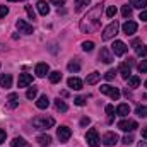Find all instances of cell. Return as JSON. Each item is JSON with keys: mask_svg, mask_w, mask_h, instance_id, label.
Segmentation results:
<instances>
[{"mask_svg": "<svg viewBox=\"0 0 147 147\" xmlns=\"http://www.w3.org/2000/svg\"><path fill=\"white\" fill-rule=\"evenodd\" d=\"M36 142H39L41 147H48L50 144H51V137H50V135H39V137L36 139Z\"/></svg>", "mask_w": 147, "mask_h": 147, "instance_id": "25", "label": "cell"}, {"mask_svg": "<svg viewBox=\"0 0 147 147\" xmlns=\"http://www.w3.org/2000/svg\"><path fill=\"white\" fill-rule=\"evenodd\" d=\"M5 137H7L5 130H2V128H0V144H3V142H5Z\"/></svg>", "mask_w": 147, "mask_h": 147, "instance_id": "44", "label": "cell"}, {"mask_svg": "<svg viewBox=\"0 0 147 147\" xmlns=\"http://www.w3.org/2000/svg\"><path fill=\"white\" fill-rule=\"evenodd\" d=\"M36 96H38V89L36 87H29L28 92H26V98H28V99H34Z\"/></svg>", "mask_w": 147, "mask_h": 147, "instance_id": "32", "label": "cell"}, {"mask_svg": "<svg viewBox=\"0 0 147 147\" xmlns=\"http://www.w3.org/2000/svg\"><path fill=\"white\" fill-rule=\"evenodd\" d=\"M9 2H21V0H9Z\"/></svg>", "mask_w": 147, "mask_h": 147, "instance_id": "50", "label": "cell"}, {"mask_svg": "<svg viewBox=\"0 0 147 147\" xmlns=\"http://www.w3.org/2000/svg\"><path fill=\"white\" fill-rule=\"evenodd\" d=\"M111 50H113V53H115L116 57H121V55H125V53H127L128 46H127L123 41H115V43H113V46H111Z\"/></svg>", "mask_w": 147, "mask_h": 147, "instance_id": "9", "label": "cell"}, {"mask_svg": "<svg viewBox=\"0 0 147 147\" xmlns=\"http://www.w3.org/2000/svg\"><path fill=\"white\" fill-rule=\"evenodd\" d=\"M139 19H142V21H146V22H147V10H142V12H140Z\"/></svg>", "mask_w": 147, "mask_h": 147, "instance_id": "46", "label": "cell"}, {"mask_svg": "<svg viewBox=\"0 0 147 147\" xmlns=\"http://www.w3.org/2000/svg\"><path fill=\"white\" fill-rule=\"evenodd\" d=\"M34 72H36L38 77H45L46 74L50 72V67H48V63H38V65H36V70H34Z\"/></svg>", "mask_w": 147, "mask_h": 147, "instance_id": "20", "label": "cell"}, {"mask_svg": "<svg viewBox=\"0 0 147 147\" xmlns=\"http://www.w3.org/2000/svg\"><path fill=\"white\" fill-rule=\"evenodd\" d=\"M10 147H29V144H28L22 137H16V139H12Z\"/></svg>", "mask_w": 147, "mask_h": 147, "instance_id": "24", "label": "cell"}, {"mask_svg": "<svg viewBox=\"0 0 147 147\" xmlns=\"http://www.w3.org/2000/svg\"><path fill=\"white\" fill-rule=\"evenodd\" d=\"M91 3V0H75V10L79 12V10H82L84 7H87Z\"/></svg>", "mask_w": 147, "mask_h": 147, "instance_id": "31", "label": "cell"}, {"mask_svg": "<svg viewBox=\"0 0 147 147\" xmlns=\"http://www.w3.org/2000/svg\"><path fill=\"white\" fill-rule=\"evenodd\" d=\"M7 101H9V108H17V105H19V96L16 94V92H12V94H9V98H7Z\"/></svg>", "mask_w": 147, "mask_h": 147, "instance_id": "21", "label": "cell"}, {"mask_svg": "<svg viewBox=\"0 0 147 147\" xmlns=\"http://www.w3.org/2000/svg\"><path fill=\"white\" fill-rule=\"evenodd\" d=\"M65 2L67 0H51V3H55V5H65Z\"/></svg>", "mask_w": 147, "mask_h": 147, "instance_id": "47", "label": "cell"}, {"mask_svg": "<svg viewBox=\"0 0 147 147\" xmlns=\"http://www.w3.org/2000/svg\"><path fill=\"white\" fill-rule=\"evenodd\" d=\"M116 142H118V135H116L115 132H106V134L103 135V144H105V146L111 147V146H115Z\"/></svg>", "mask_w": 147, "mask_h": 147, "instance_id": "12", "label": "cell"}, {"mask_svg": "<svg viewBox=\"0 0 147 147\" xmlns=\"http://www.w3.org/2000/svg\"><path fill=\"white\" fill-rule=\"evenodd\" d=\"M132 63H134V60L128 58V62H123L120 65V74H121L123 79H128L130 77V74H132Z\"/></svg>", "mask_w": 147, "mask_h": 147, "instance_id": "11", "label": "cell"}, {"mask_svg": "<svg viewBox=\"0 0 147 147\" xmlns=\"http://www.w3.org/2000/svg\"><path fill=\"white\" fill-rule=\"evenodd\" d=\"M16 26H17V29H19V33H24V34H33V33H34V29H33V26H31L29 22H26L24 19H19Z\"/></svg>", "mask_w": 147, "mask_h": 147, "instance_id": "7", "label": "cell"}, {"mask_svg": "<svg viewBox=\"0 0 147 147\" xmlns=\"http://www.w3.org/2000/svg\"><path fill=\"white\" fill-rule=\"evenodd\" d=\"M118 128L121 132H134L135 128H139V125L135 120H121V121H118Z\"/></svg>", "mask_w": 147, "mask_h": 147, "instance_id": "5", "label": "cell"}, {"mask_svg": "<svg viewBox=\"0 0 147 147\" xmlns=\"http://www.w3.org/2000/svg\"><path fill=\"white\" fill-rule=\"evenodd\" d=\"M130 7H135V9H146L147 7V0H130Z\"/></svg>", "mask_w": 147, "mask_h": 147, "instance_id": "27", "label": "cell"}, {"mask_svg": "<svg viewBox=\"0 0 147 147\" xmlns=\"http://www.w3.org/2000/svg\"><path fill=\"white\" fill-rule=\"evenodd\" d=\"M0 86L2 87H10L12 86V75L10 74H0Z\"/></svg>", "mask_w": 147, "mask_h": 147, "instance_id": "17", "label": "cell"}, {"mask_svg": "<svg viewBox=\"0 0 147 147\" xmlns=\"http://www.w3.org/2000/svg\"><path fill=\"white\" fill-rule=\"evenodd\" d=\"M74 103H75L77 106H84V105H86V98H84V96H79V98L74 99Z\"/></svg>", "mask_w": 147, "mask_h": 147, "instance_id": "40", "label": "cell"}, {"mask_svg": "<svg viewBox=\"0 0 147 147\" xmlns=\"http://www.w3.org/2000/svg\"><path fill=\"white\" fill-rule=\"evenodd\" d=\"M60 80H62V74L58 72V70H55V72L50 74V82H51V84H58Z\"/></svg>", "mask_w": 147, "mask_h": 147, "instance_id": "29", "label": "cell"}, {"mask_svg": "<svg viewBox=\"0 0 147 147\" xmlns=\"http://www.w3.org/2000/svg\"><path fill=\"white\" fill-rule=\"evenodd\" d=\"M115 75H116V70H115V69H110L108 72L105 74V79H106V80H113Z\"/></svg>", "mask_w": 147, "mask_h": 147, "instance_id": "38", "label": "cell"}, {"mask_svg": "<svg viewBox=\"0 0 147 147\" xmlns=\"http://www.w3.org/2000/svg\"><path fill=\"white\" fill-rule=\"evenodd\" d=\"M116 113H118L120 116H127V115L130 113V106H128V105H125V103H123V105H118Z\"/></svg>", "mask_w": 147, "mask_h": 147, "instance_id": "26", "label": "cell"}, {"mask_svg": "<svg viewBox=\"0 0 147 147\" xmlns=\"http://www.w3.org/2000/svg\"><path fill=\"white\" fill-rule=\"evenodd\" d=\"M134 50L139 57H146L147 55V46L142 43V41H134Z\"/></svg>", "mask_w": 147, "mask_h": 147, "instance_id": "14", "label": "cell"}, {"mask_svg": "<svg viewBox=\"0 0 147 147\" xmlns=\"http://www.w3.org/2000/svg\"><path fill=\"white\" fill-rule=\"evenodd\" d=\"M67 84H69V87L74 89V91H80V89H82V80L77 79V77H70V79L67 80Z\"/></svg>", "mask_w": 147, "mask_h": 147, "instance_id": "16", "label": "cell"}, {"mask_svg": "<svg viewBox=\"0 0 147 147\" xmlns=\"http://www.w3.org/2000/svg\"><path fill=\"white\" fill-rule=\"evenodd\" d=\"M7 14H9V9H7L5 5H0V19H3Z\"/></svg>", "mask_w": 147, "mask_h": 147, "instance_id": "41", "label": "cell"}, {"mask_svg": "<svg viewBox=\"0 0 147 147\" xmlns=\"http://www.w3.org/2000/svg\"><path fill=\"white\" fill-rule=\"evenodd\" d=\"M121 16L123 17H130L132 16V7L130 5H123L121 7Z\"/></svg>", "mask_w": 147, "mask_h": 147, "instance_id": "33", "label": "cell"}, {"mask_svg": "<svg viewBox=\"0 0 147 147\" xmlns=\"http://www.w3.org/2000/svg\"><path fill=\"white\" fill-rule=\"evenodd\" d=\"M137 69H139V72L140 74H146L147 72V60H142V62L137 65Z\"/></svg>", "mask_w": 147, "mask_h": 147, "instance_id": "37", "label": "cell"}, {"mask_svg": "<svg viewBox=\"0 0 147 147\" xmlns=\"http://www.w3.org/2000/svg\"><path fill=\"white\" fill-rule=\"evenodd\" d=\"M86 140H87V144L91 147H98L99 146V135H98V130L96 128H91V130H87V134H86Z\"/></svg>", "mask_w": 147, "mask_h": 147, "instance_id": "4", "label": "cell"}, {"mask_svg": "<svg viewBox=\"0 0 147 147\" xmlns=\"http://www.w3.org/2000/svg\"><path fill=\"white\" fill-rule=\"evenodd\" d=\"M99 89H101V92H103V94H108V96H111V99H115V101L120 98V91H118L116 87L110 86V84H105V86H101Z\"/></svg>", "mask_w": 147, "mask_h": 147, "instance_id": "6", "label": "cell"}, {"mask_svg": "<svg viewBox=\"0 0 147 147\" xmlns=\"http://www.w3.org/2000/svg\"><path fill=\"white\" fill-rule=\"evenodd\" d=\"M36 106L39 110H46L48 106H50V99H48V96L46 94H43V96H39L36 101Z\"/></svg>", "mask_w": 147, "mask_h": 147, "instance_id": "19", "label": "cell"}, {"mask_svg": "<svg viewBox=\"0 0 147 147\" xmlns=\"http://www.w3.org/2000/svg\"><path fill=\"white\" fill-rule=\"evenodd\" d=\"M55 108H57V111H62V113H65V111L69 110V106H67V103L65 101H62L60 98L55 101Z\"/></svg>", "mask_w": 147, "mask_h": 147, "instance_id": "28", "label": "cell"}, {"mask_svg": "<svg viewBox=\"0 0 147 147\" xmlns=\"http://www.w3.org/2000/svg\"><path fill=\"white\" fill-rule=\"evenodd\" d=\"M67 69H69V72H79L80 70V62L77 60V58H74V60H70L69 62V65H67Z\"/></svg>", "mask_w": 147, "mask_h": 147, "instance_id": "22", "label": "cell"}, {"mask_svg": "<svg viewBox=\"0 0 147 147\" xmlns=\"http://www.w3.org/2000/svg\"><path fill=\"white\" fill-rule=\"evenodd\" d=\"M101 14H103V3L99 2L98 5L89 9L87 14L84 16V19L80 21V31L82 33H94L101 24Z\"/></svg>", "mask_w": 147, "mask_h": 147, "instance_id": "1", "label": "cell"}, {"mask_svg": "<svg viewBox=\"0 0 147 147\" xmlns=\"http://www.w3.org/2000/svg\"><path fill=\"white\" fill-rule=\"evenodd\" d=\"M139 147H147V142H139Z\"/></svg>", "mask_w": 147, "mask_h": 147, "instance_id": "49", "label": "cell"}, {"mask_svg": "<svg viewBox=\"0 0 147 147\" xmlns=\"http://www.w3.org/2000/svg\"><path fill=\"white\" fill-rule=\"evenodd\" d=\"M82 50L84 51H92L94 50V43L92 41H84L82 43Z\"/></svg>", "mask_w": 147, "mask_h": 147, "instance_id": "34", "label": "cell"}, {"mask_svg": "<svg viewBox=\"0 0 147 147\" xmlns=\"http://www.w3.org/2000/svg\"><path fill=\"white\" fill-rule=\"evenodd\" d=\"M105 110H106V113H108V115H113V113H115V108H113V105H108Z\"/></svg>", "mask_w": 147, "mask_h": 147, "instance_id": "45", "label": "cell"}, {"mask_svg": "<svg viewBox=\"0 0 147 147\" xmlns=\"http://www.w3.org/2000/svg\"><path fill=\"white\" fill-rule=\"evenodd\" d=\"M91 123V118H87V116H84L82 120H80V127H86V125H89Z\"/></svg>", "mask_w": 147, "mask_h": 147, "instance_id": "43", "label": "cell"}, {"mask_svg": "<svg viewBox=\"0 0 147 147\" xmlns=\"http://www.w3.org/2000/svg\"><path fill=\"white\" fill-rule=\"evenodd\" d=\"M70 135H72V130H70L69 127H65V125L57 130V137H58L60 142H67V140L70 139Z\"/></svg>", "mask_w": 147, "mask_h": 147, "instance_id": "10", "label": "cell"}, {"mask_svg": "<svg viewBox=\"0 0 147 147\" xmlns=\"http://www.w3.org/2000/svg\"><path fill=\"white\" fill-rule=\"evenodd\" d=\"M106 16H108L110 19H113V17L116 16V7H115V5H111V7L106 9Z\"/></svg>", "mask_w": 147, "mask_h": 147, "instance_id": "36", "label": "cell"}, {"mask_svg": "<svg viewBox=\"0 0 147 147\" xmlns=\"http://www.w3.org/2000/svg\"><path fill=\"white\" fill-rule=\"evenodd\" d=\"M99 79H101V74H99V72H92V74H89V75H87L86 82H87L89 86H94V84H96Z\"/></svg>", "mask_w": 147, "mask_h": 147, "instance_id": "23", "label": "cell"}, {"mask_svg": "<svg viewBox=\"0 0 147 147\" xmlns=\"http://www.w3.org/2000/svg\"><path fill=\"white\" fill-rule=\"evenodd\" d=\"M118 29H120V24H118L116 21H113L111 24H108V26L105 28L103 34H101L103 41H110V39H113V38L116 36V34H118Z\"/></svg>", "mask_w": 147, "mask_h": 147, "instance_id": "3", "label": "cell"}, {"mask_svg": "<svg viewBox=\"0 0 147 147\" xmlns=\"http://www.w3.org/2000/svg\"><path fill=\"white\" fill-rule=\"evenodd\" d=\"M127 80H128V86H130V87H139V84H140V79H139L137 75H130Z\"/></svg>", "mask_w": 147, "mask_h": 147, "instance_id": "30", "label": "cell"}, {"mask_svg": "<svg viewBox=\"0 0 147 147\" xmlns=\"http://www.w3.org/2000/svg\"><path fill=\"white\" fill-rule=\"evenodd\" d=\"M137 22L135 21H127V22H123V26H121V29H123V33L127 34V36H132V34H135L137 33Z\"/></svg>", "mask_w": 147, "mask_h": 147, "instance_id": "8", "label": "cell"}, {"mask_svg": "<svg viewBox=\"0 0 147 147\" xmlns=\"http://www.w3.org/2000/svg\"><path fill=\"white\" fill-rule=\"evenodd\" d=\"M99 60H101L103 63H111V62H113V57H111V53H110L108 48H101V51H99Z\"/></svg>", "mask_w": 147, "mask_h": 147, "instance_id": "15", "label": "cell"}, {"mask_svg": "<svg viewBox=\"0 0 147 147\" xmlns=\"http://www.w3.org/2000/svg\"><path fill=\"white\" fill-rule=\"evenodd\" d=\"M132 142H134V137H132V135H125V137H123V144H127V146H130Z\"/></svg>", "mask_w": 147, "mask_h": 147, "instance_id": "42", "label": "cell"}, {"mask_svg": "<svg viewBox=\"0 0 147 147\" xmlns=\"http://www.w3.org/2000/svg\"><path fill=\"white\" fill-rule=\"evenodd\" d=\"M33 125L39 130H46L55 125V120L51 116H36V118H33Z\"/></svg>", "mask_w": 147, "mask_h": 147, "instance_id": "2", "label": "cell"}, {"mask_svg": "<svg viewBox=\"0 0 147 147\" xmlns=\"http://www.w3.org/2000/svg\"><path fill=\"white\" fill-rule=\"evenodd\" d=\"M17 84H19V87H28V86H31L33 84V75L31 74H19V80H17Z\"/></svg>", "mask_w": 147, "mask_h": 147, "instance_id": "13", "label": "cell"}, {"mask_svg": "<svg viewBox=\"0 0 147 147\" xmlns=\"http://www.w3.org/2000/svg\"><path fill=\"white\" fill-rule=\"evenodd\" d=\"M26 12H28L29 19H34V17H36V12L33 10V7H31V5H26Z\"/></svg>", "mask_w": 147, "mask_h": 147, "instance_id": "39", "label": "cell"}, {"mask_svg": "<svg viewBox=\"0 0 147 147\" xmlns=\"http://www.w3.org/2000/svg\"><path fill=\"white\" fill-rule=\"evenodd\" d=\"M142 137L147 140V128H144V130H142Z\"/></svg>", "mask_w": 147, "mask_h": 147, "instance_id": "48", "label": "cell"}, {"mask_svg": "<svg viewBox=\"0 0 147 147\" xmlns=\"http://www.w3.org/2000/svg\"><path fill=\"white\" fill-rule=\"evenodd\" d=\"M36 7H38V12H39L41 16H48V14H50V5H48L45 0H39L36 3Z\"/></svg>", "mask_w": 147, "mask_h": 147, "instance_id": "18", "label": "cell"}, {"mask_svg": "<svg viewBox=\"0 0 147 147\" xmlns=\"http://www.w3.org/2000/svg\"><path fill=\"white\" fill-rule=\"evenodd\" d=\"M135 113H137V116L146 118V116H147V106H139V108L135 110Z\"/></svg>", "mask_w": 147, "mask_h": 147, "instance_id": "35", "label": "cell"}, {"mask_svg": "<svg viewBox=\"0 0 147 147\" xmlns=\"http://www.w3.org/2000/svg\"><path fill=\"white\" fill-rule=\"evenodd\" d=\"M144 86H146V87H147V80H146V84H144Z\"/></svg>", "mask_w": 147, "mask_h": 147, "instance_id": "51", "label": "cell"}]
</instances>
